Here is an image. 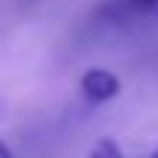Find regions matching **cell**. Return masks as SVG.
Instances as JSON below:
<instances>
[{
  "label": "cell",
  "instance_id": "obj_1",
  "mask_svg": "<svg viewBox=\"0 0 158 158\" xmlns=\"http://www.w3.org/2000/svg\"><path fill=\"white\" fill-rule=\"evenodd\" d=\"M94 18L102 27L129 29L138 23H149L158 18V0H102Z\"/></svg>",
  "mask_w": 158,
  "mask_h": 158
},
{
  "label": "cell",
  "instance_id": "obj_2",
  "mask_svg": "<svg viewBox=\"0 0 158 158\" xmlns=\"http://www.w3.org/2000/svg\"><path fill=\"white\" fill-rule=\"evenodd\" d=\"M120 76L111 73V70L106 68H91L85 70L82 79H79V91H82V97L88 102H94V106H102V102H111L114 97H120Z\"/></svg>",
  "mask_w": 158,
  "mask_h": 158
},
{
  "label": "cell",
  "instance_id": "obj_3",
  "mask_svg": "<svg viewBox=\"0 0 158 158\" xmlns=\"http://www.w3.org/2000/svg\"><path fill=\"white\" fill-rule=\"evenodd\" d=\"M91 158H126V155H123V149L117 147V141L100 138V141L94 143V149H91Z\"/></svg>",
  "mask_w": 158,
  "mask_h": 158
},
{
  "label": "cell",
  "instance_id": "obj_4",
  "mask_svg": "<svg viewBox=\"0 0 158 158\" xmlns=\"http://www.w3.org/2000/svg\"><path fill=\"white\" fill-rule=\"evenodd\" d=\"M0 158H15V152H12V149L6 147L3 141H0Z\"/></svg>",
  "mask_w": 158,
  "mask_h": 158
},
{
  "label": "cell",
  "instance_id": "obj_5",
  "mask_svg": "<svg viewBox=\"0 0 158 158\" xmlns=\"http://www.w3.org/2000/svg\"><path fill=\"white\" fill-rule=\"evenodd\" d=\"M147 158H158V149H155V152H149V155H147Z\"/></svg>",
  "mask_w": 158,
  "mask_h": 158
}]
</instances>
